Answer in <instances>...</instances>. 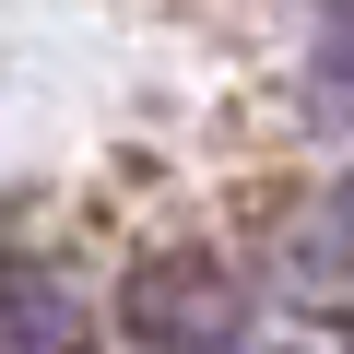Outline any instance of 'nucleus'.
<instances>
[{"label":"nucleus","mask_w":354,"mask_h":354,"mask_svg":"<svg viewBox=\"0 0 354 354\" xmlns=\"http://www.w3.org/2000/svg\"><path fill=\"white\" fill-rule=\"evenodd\" d=\"M319 260H330V272H354V177L319 201Z\"/></svg>","instance_id":"3"},{"label":"nucleus","mask_w":354,"mask_h":354,"mask_svg":"<svg viewBox=\"0 0 354 354\" xmlns=\"http://www.w3.org/2000/svg\"><path fill=\"white\" fill-rule=\"evenodd\" d=\"M130 330H142L153 354H213V342L236 330V295H225L213 260H153V272L130 283Z\"/></svg>","instance_id":"1"},{"label":"nucleus","mask_w":354,"mask_h":354,"mask_svg":"<svg viewBox=\"0 0 354 354\" xmlns=\"http://www.w3.org/2000/svg\"><path fill=\"white\" fill-rule=\"evenodd\" d=\"M319 83H330V106L354 118V0L330 12V36H319Z\"/></svg>","instance_id":"2"}]
</instances>
